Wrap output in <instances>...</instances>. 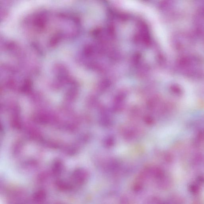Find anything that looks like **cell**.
<instances>
[{
    "label": "cell",
    "mask_w": 204,
    "mask_h": 204,
    "mask_svg": "<svg viewBox=\"0 0 204 204\" xmlns=\"http://www.w3.org/2000/svg\"><path fill=\"white\" fill-rule=\"evenodd\" d=\"M45 197V193L42 191H40L36 193L34 197V198L36 203H40L43 201Z\"/></svg>",
    "instance_id": "cell-1"
}]
</instances>
